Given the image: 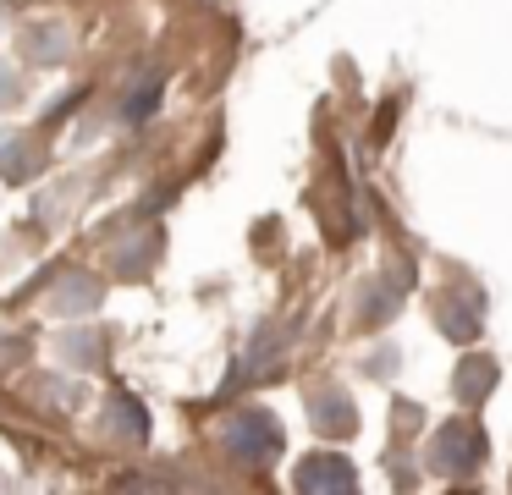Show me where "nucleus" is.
Returning <instances> with one entry per match:
<instances>
[{
  "instance_id": "obj_10",
  "label": "nucleus",
  "mask_w": 512,
  "mask_h": 495,
  "mask_svg": "<svg viewBox=\"0 0 512 495\" xmlns=\"http://www.w3.org/2000/svg\"><path fill=\"white\" fill-rule=\"evenodd\" d=\"M105 429H111L116 440H133L138 446V440H149V413L133 402V396L116 391V396H105Z\"/></svg>"
},
{
  "instance_id": "obj_14",
  "label": "nucleus",
  "mask_w": 512,
  "mask_h": 495,
  "mask_svg": "<svg viewBox=\"0 0 512 495\" xmlns=\"http://www.w3.org/2000/svg\"><path fill=\"white\" fill-rule=\"evenodd\" d=\"M155 105H160V77H149V83H138V88H133V99L122 105V116H127V121H144Z\"/></svg>"
},
{
  "instance_id": "obj_2",
  "label": "nucleus",
  "mask_w": 512,
  "mask_h": 495,
  "mask_svg": "<svg viewBox=\"0 0 512 495\" xmlns=\"http://www.w3.org/2000/svg\"><path fill=\"white\" fill-rule=\"evenodd\" d=\"M221 446L243 462H270L281 457V424L270 413H232L221 424Z\"/></svg>"
},
{
  "instance_id": "obj_6",
  "label": "nucleus",
  "mask_w": 512,
  "mask_h": 495,
  "mask_svg": "<svg viewBox=\"0 0 512 495\" xmlns=\"http://www.w3.org/2000/svg\"><path fill=\"white\" fill-rule=\"evenodd\" d=\"M160 231H138V237H127V242H116L111 248V275H122V281H138V275H149V264L160 259Z\"/></svg>"
},
{
  "instance_id": "obj_7",
  "label": "nucleus",
  "mask_w": 512,
  "mask_h": 495,
  "mask_svg": "<svg viewBox=\"0 0 512 495\" xmlns=\"http://www.w3.org/2000/svg\"><path fill=\"white\" fill-rule=\"evenodd\" d=\"M39 165H45V143H39L34 132L0 138V176H6V182H34Z\"/></svg>"
},
{
  "instance_id": "obj_12",
  "label": "nucleus",
  "mask_w": 512,
  "mask_h": 495,
  "mask_svg": "<svg viewBox=\"0 0 512 495\" xmlns=\"http://www.w3.org/2000/svg\"><path fill=\"white\" fill-rule=\"evenodd\" d=\"M457 402H479V396L496 391V363L490 358H463L457 363V380H452Z\"/></svg>"
},
{
  "instance_id": "obj_11",
  "label": "nucleus",
  "mask_w": 512,
  "mask_h": 495,
  "mask_svg": "<svg viewBox=\"0 0 512 495\" xmlns=\"http://www.w3.org/2000/svg\"><path fill=\"white\" fill-rule=\"evenodd\" d=\"M276 347H281V336H276V330L254 336V347H248L243 358L232 363V380H226V391H237V385H248V380H265V369L276 363Z\"/></svg>"
},
{
  "instance_id": "obj_5",
  "label": "nucleus",
  "mask_w": 512,
  "mask_h": 495,
  "mask_svg": "<svg viewBox=\"0 0 512 495\" xmlns=\"http://www.w3.org/2000/svg\"><path fill=\"white\" fill-rule=\"evenodd\" d=\"M100 303H105V281L89 270H67L56 281V292H50V308H56V314H89V308H100Z\"/></svg>"
},
{
  "instance_id": "obj_8",
  "label": "nucleus",
  "mask_w": 512,
  "mask_h": 495,
  "mask_svg": "<svg viewBox=\"0 0 512 495\" xmlns=\"http://www.w3.org/2000/svg\"><path fill=\"white\" fill-rule=\"evenodd\" d=\"M309 413H314V429H320V435H353L358 429V407L347 402V391H314Z\"/></svg>"
},
{
  "instance_id": "obj_9",
  "label": "nucleus",
  "mask_w": 512,
  "mask_h": 495,
  "mask_svg": "<svg viewBox=\"0 0 512 495\" xmlns=\"http://www.w3.org/2000/svg\"><path fill=\"white\" fill-rule=\"evenodd\" d=\"M435 319H441V330L452 341H468L479 330V297L468 292H441L435 297Z\"/></svg>"
},
{
  "instance_id": "obj_15",
  "label": "nucleus",
  "mask_w": 512,
  "mask_h": 495,
  "mask_svg": "<svg viewBox=\"0 0 512 495\" xmlns=\"http://www.w3.org/2000/svg\"><path fill=\"white\" fill-rule=\"evenodd\" d=\"M17 94H23V83L12 72H0V99H17Z\"/></svg>"
},
{
  "instance_id": "obj_1",
  "label": "nucleus",
  "mask_w": 512,
  "mask_h": 495,
  "mask_svg": "<svg viewBox=\"0 0 512 495\" xmlns=\"http://www.w3.org/2000/svg\"><path fill=\"white\" fill-rule=\"evenodd\" d=\"M485 462V429L474 418H446L430 440V468L446 473V479H463Z\"/></svg>"
},
{
  "instance_id": "obj_13",
  "label": "nucleus",
  "mask_w": 512,
  "mask_h": 495,
  "mask_svg": "<svg viewBox=\"0 0 512 495\" xmlns=\"http://www.w3.org/2000/svg\"><path fill=\"white\" fill-rule=\"evenodd\" d=\"M61 358L67 363H100L105 358V330H61Z\"/></svg>"
},
{
  "instance_id": "obj_4",
  "label": "nucleus",
  "mask_w": 512,
  "mask_h": 495,
  "mask_svg": "<svg viewBox=\"0 0 512 495\" xmlns=\"http://www.w3.org/2000/svg\"><path fill=\"white\" fill-rule=\"evenodd\" d=\"M353 484H358L353 462L336 457V451H314V457L298 462V490H309V495H347Z\"/></svg>"
},
{
  "instance_id": "obj_3",
  "label": "nucleus",
  "mask_w": 512,
  "mask_h": 495,
  "mask_svg": "<svg viewBox=\"0 0 512 495\" xmlns=\"http://www.w3.org/2000/svg\"><path fill=\"white\" fill-rule=\"evenodd\" d=\"M17 55H23L28 66H61L72 55V28L61 17H39L28 22L23 33H17Z\"/></svg>"
}]
</instances>
